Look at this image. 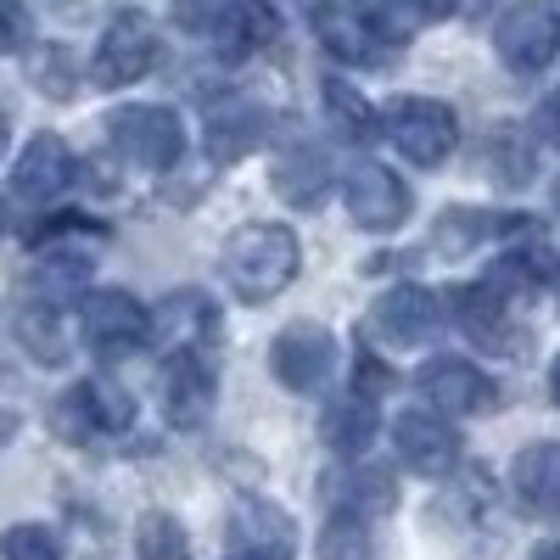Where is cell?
<instances>
[{
  "mask_svg": "<svg viewBox=\"0 0 560 560\" xmlns=\"http://www.w3.org/2000/svg\"><path fill=\"white\" fill-rule=\"evenodd\" d=\"M269 370L287 393H319L337 376V337L325 331L319 319H298L275 337L269 348Z\"/></svg>",
  "mask_w": 560,
  "mask_h": 560,
  "instance_id": "ba28073f",
  "label": "cell"
},
{
  "mask_svg": "<svg viewBox=\"0 0 560 560\" xmlns=\"http://www.w3.org/2000/svg\"><path fill=\"white\" fill-rule=\"evenodd\" d=\"M448 308H454V325L482 353H522L527 348L516 331V314H510V298L499 292V280H488V287H454Z\"/></svg>",
  "mask_w": 560,
  "mask_h": 560,
  "instance_id": "4fadbf2b",
  "label": "cell"
},
{
  "mask_svg": "<svg viewBox=\"0 0 560 560\" xmlns=\"http://www.w3.org/2000/svg\"><path fill=\"white\" fill-rule=\"evenodd\" d=\"M533 560H560V538H555V544H544V549H538Z\"/></svg>",
  "mask_w": 560,
  "mask_h": 560,
  "instance_id": "f35d334b",
  "label": "cell"
},
{
  "mask_svg": "<svg viewBox=\"0 0 560 560\" xmlns=\"http://www.w3.org/2000/svg\"><path fill=\"white\" fill-rule=\"evenodd\" d=\"M555 208H560V185H555Z\"/></svg>",
  "mask_w": 560,
  "mask_h": 560,
  "instance_id": "b9f144b4",
  "label": "cell"
},
{
  "mask_svg": "<svg viewBox=\"0 0 560 560\" xmlns=\"http://www.w3.org/2000/svg\"><path fill=\"white\" fill-rule=\"evenodd\" d=\"M510 488L538 522H560V443H527L510 465Z\"/></svg>",
  "mask_w": 560,
  "mask_h": 560,
  "instance_id": "ffe728a7",
  "label": "cell"
},
{
  "mask_svg": "<svg viewBox=\"0 0 560 560\" xmlns=\"http://www.w3.org/2000/svg\"><path fill=\"white\" fill-rule=\"evenodd\" d=\"M275 191L298 202V208H319L325 191H331V163H325L319 147H292V152H280L275 163Z\"/></svg>",
  "mask_w": 560,
  "mask_h": 560,
  "instance_id": "7402d4cb",
  "label": "cell"
},
{
  "mask_svg": "<svg viewBox=\"0 0 560 560\" xmlns=\"http://www.w3.org/2000/svg\"><path fill=\"white\" fill-rule=\"evenodd\" d=\"M213 325H219V314H213V303H208L202 292H174V298L152 314V331L168 342V353H174V348H197V342H208V337H213Z\"/></svg>",
  "mask_w": 560,
  "mask_h": 560,
  "instance_id": "603a6c76",
  "label": "cell"
},
{
  "mask_svg": "<svg viewBox=\"0 0 560 560\" xmlns=\"http://www.w3.org/2000/svg\"><path fill=\"white\" fill-rule=\"evenodd\" d=\"M28 34H34V23H28V7H23V0H0V57L23 51Z\"/></svg>",
  "mask_w": 560,
  "mask_h": 560,
  "instance_id": "1f68e13d",
  "label": "cell"
},
{
  "mask_svg": "<svg viewBox=\"0 0 560 560\" xmlns=\"http://www.w3.org/2000/svg\"><path fill=\"white\" fill-rule=\"evenodd\" d=\"M420 393L438 415H477V409H493V382L471 359H432L420 364Z\"/></svg>",
  "mask_w": 560,
  "mask_h": 560,
  "instance_id": "ac0fdd59",
  "label": "cell"
},
{
  "mask_svg": "<svg viewBox=\"0 0 560 560\" xmlns=\"http://www.w3.org/2000/svg\"><path fill=\"white\" fill-rule=\"evenodd\" d=\"M370 522L353 516V510H337L319 533V560H370Z\"/></svg>",
  "mask_w": 560,
  "mask_h": 560,
  "instance_id": "4316f807",
  "label": "cell"
},
{
  "mask_svg": "<svg viewBox=\"0 0 560 560\" xmlns=\"http://www.w3.org/2000/svg\"><path fill=\"white\" fill-rule=\"evenodd\" d=\"M152 62H158V23L140 12V7H124V12H113V23L96 39L90 79H96L102 90H124V84L147 79Z\"/></svg>",
  "mask_w": 560,
  "mask_h": 560,
  "instance_id": "5b68a950",
  "label": "cell"
},
{
  "mask_svg": "<svg viewBox=\"0 0 560 560\" xmlns=\"http://www.w3.org/2000/svg\"><path fill=\"white\" fill-rule=\"evenodd\" d=\"M382 129L387 140L420 168H438L454 158L459 147V118L448 102H432V96H398L382 107Z\"/></svg>",
  "mask_w": 560,
  "mask_h": 560,
  "instance_id": "7a4b0ae2",
  "label": "cell"
},
{
  "mask_svg": "<svg viewBox=\"0 0 560 560\" xmlns=\"http://www.w3.org/2000/svg\"><path fill=\"white\" fill-rule=\"evenodd\" d=\"M135 420V398L113 382H73L57 404H51V432L62 443H96V438H118Z\"/></svg>",
  "mask_w": 560,
  "mask_h": 560,
  "instance_id": "8992f818",
  "label": "cell"
},
{
  "mask_svg": "<svg viewBox=\"0 0 560 560\" xmlns=\"http://www.w3.org/2000/svg\"><path fill=\"white\" fill-rule=\"evenodd\" d=\"M454 7H459L465 18H488V12L499 7V0H454Z\"/></svg>",
  "mask_w": 560,
  "mask_h": 560,
  "instance_id": "d590c367",
  "label": "cell"
},
{
  "mask_svg": "<svg viewBox=\"0 0 560 560\" xmlns=\"http://www.w3.org/2000/svg\"><path fill=\"white\" fill-rule=\"evenodd\" d=\"M73 185V152L62 135H34L23 158L12 163V197L28 208H51Z\"/></svg>",
  "mask_w": 560,
  "mask_h": 560,
  "instance_id": "2e32d148",
  "label": "cell"
},
{
  "mask_svg": "<svg viewBox=\"0 0 560 560\" xmlns=\"http://www.w3.org/2000/svg\"><path fill=\"white\" fill-rule=\"evenodd\" d=\"M79 331L90 342V353L102 359H129L152 342V308L140 303L135 292L124 287H107V292H90L79 303Z\"/></svg>",
  "mask_w": 560,
  "mask_h": 560,
  "instance_id": "277c9868",
  "label": "cell"
},
{
  "mask_svg": "<svg viewBox=\"0 0 560 560\" xmlns=\"http://www.w3.org/2000/svg\"><path fill=\"white\" fill-rule=\"evenodd\" d=\"M0 560H62V538L39 522L7 527L0 533Z\"/></svg>",
  "mask_w": 560,
  "mask_h": 560,
  "instance_id": "f546056e",
  "label": "cell"
},
{
  "mask_svg": "<svg viewBox=\"0 0 560 560\" xmlns=\"http://www.w3.org/2000/svg\"><path fill=\"white\" fill-rule=\"evenodd\" d=\"M488 219H477V213H465V208H454L438 230H432V242L443 247V258H459V253H477V242L488 236Z\"/></svg>",
  "mask_w": 560,
  "mask_h": 560,
  "instance_id": "4dcf8cb0",
  "label": "cell"
},
{
  "mask_svg": "<svg viewBox=\"0 0 560 560\" xmlns=\"http://www.w3.org/2000/svg\"><path fill=\"white\" fill-rule=\"evenodd\" d=\"M325 113H331V124H337L348 140H370V135H382V113L370 107L353 84H342L337 73L325 79Z\"/></svg>",
  "mask_w": 560,
  "mask_h": 560,
  "instance_id": "d4e9b609",
  "label": "cell"
},
{
  "mask_svg": "<svg viewBox=\"0 0 560 560\" xmlns=\"http://www.w3.org/2000/svg\"><path fill=\"white\" fill-rule=\"evenodd\" d=\"M319 432H325V448H337L342 459H359L370 443H376V432H382L376 393H364V387H342V398L325 404Z\"/></svg>",
  "mask_w": 560,
  "mask_h": 560,
  "instance_id": "44dd1931",
  "label": "cell"
},
{
  "mask_svg": "<svg viewBox=\"0 0 560 560\" xmlns=\"http://www.w3.org/2000/svg\"><path fill=\"white\" fill-rule=\"evenodd\" d=\"M107 140L118 147V158L140 163V168H174L179 152H185V124L174 107H118L107 113Z\"/></svg>",
  "mask_w": 560,
  "mask_h": 560,
  "instance_id": "52a82bcc",
  "label": "cell"
},
{
  "mask_svg": "<svg viewBox=\"0 0 560 560\" xmlns=\"http://www.w3.org/2000/svg\"><path fill=\"white\" fill-rule=\"evenodd\" d=\"M549 393H555V404H560V359L549 364Z\"/></svg>",
  "mask_w": 560,
  "mask_h": 560,
  "instance_id": "74e56055",
  "label": "cell"
},
{
  "mask_svg": "<svg viewBox=\"0 0 560 560\" xmlns=\"http://www.w3.org/2000/svg\"><path fill=\"white\" fill-rule=\"evenodd\" d=\"M533 129H538V140H544V147H555V152H560V90L538 102V113H533Z\"/></svg>",
  "mask_w": 560,
  "mask_h": 560,
  "instance_id": "836d02e7",
  "label": "cell"
},
{
  "mask_svg": "<svg viewBox=\"0 0 560 560\" xmlns=\"http://www.w3.org/2000/svg\"><path fill=\"white\" fill-rule=\"evenodd\" d=\"M7 224H12V208H7V197H0V236H7Z\"/></svg>",
  "mask_w": 560,
  "mask_h": 560,
  "instance_id": "60d3db41",
  "label": "cell"
},
{
  "mask_svg": "<svg viewBox=\"0 0 560 560\" xmlns=\"http://www.w3.org/2000/svg\"><path fill=\"white\" fill-rule=\"evenodd\" d=\"M342 197H348L353 224L376 230V236H387V230H398L409 219V185L387 163H353L342 174Z\"/></svg>",
  "mask_w": 560,
  "mask_h": 560,
  "instance_id": "7c38bea8",
  "label": "cell"
},
{
  "mask_svg": "<svg viewBox=\"0 0 560 560\" xmlns=\"http://www.w3.org/2000/svg\"><path fill=\"white\" fill-rule=\"evenodd\" d=\"M28 79L45 90V96H57V102H68L73 90H79V79H73V57L62 51V45H39V51L28 57Z\"/></svg>",
  "mask_w": 560,
  "mask_h": 560,
  "instance_id": "f1b7e54d",
  "label": "cell"
},
{
  "mask_svg": "<svg viewBox=\"0 0 560 560\" xmlns=\"http://www.w3.org/2000/svg\"><path fill=\"white\" fill-rule=\"evenodd\" d=\"M18 337L23 348L39 359V364H62L68 348H62V314H57V298H39L18 314Z\"/></svg>",
  "mask_w": 560,
  "mask_h": 560,
  "instance_id": "cb8c5ba5",
  "label": "cell"
},
{
  "mask_svg": "<svg viewBox=\"0 0 560 560\" xmlns=\"http://www.w3.org/2000/svg\"><path fill=\"white\" fill-rule=\"evenodd\" d=\"M393 448H398V459L409 465V471L427 477V482L454 477V465H459V432L438 409H404L393 420Z\"/></svg>",
  "mask_w": 560,
  "mask_h": 560,
  "instance_id": "30bf717a",
  "label": "cell"
},
{
  "mask_svg": "<svg viewBox=\"0 0 560 560\" xmlns=\"http://www.w3.org/2000/svg\"><path fill=\"white\" fill-rule=\"evenodd\" d=\"M493 51L510 73H544L560 57V7L555 0H510L493 23Z\"/></svg>",
  "mask_w": 560,
  "mask_h": 560,
  "instance_id": "3957f363",
  "label": "cell"
},
{
  "mask_svg": "<svg viewBox=\"0 0 560 560\" xmlns=\"http://www.w3.org/2000/svg\"><path fill=\"white\" fill-rule=\"evenodd\" d=\"M208 34L230 62H242V57H258L280 39V18H275L269 0H224V12L213 18Z\"/></svg>",
  "mask_w": 560,
  "mask_h": 560,
  "instance_id": "d6986e66",
  "label": "cell"
},
{
  "mask_svg": "<svg viewBox=\"0 0 560 560\" xmlns=\"http://www.w3.org/2000/svg\"><path fill=\"white\" fill-rule=\"evenodd\" d=\"M415 18H448L454 12V0H409Z\"/></svg>",
  "mask_w": 560,
  "mask_h": 560,
  "instance_id": "e575fe53",
  "label": "cell"
},
{
  "mask_svg": "<svg viewBox=\"0 0 560 560\" xmlns=\"http://www.w3.org/2000/svg\"><path fill=\"white\" fill-rule=\"evenodd\" d=\"M230 560H298V522L269 499L230 510Z\"/></svg>",
  "mask_w": 560,
  "mask_h": 560,
  "instance_id": "5bb4252c",
  "label": "cell"
},
{
  "mask_svg": "<svg viewBox=\"0 0 560 560\" xmlns=\"http://www.w3.org/2000/svg\"><path fill=\"white\" fill-rule=\"evenodd\" d=\"M364 331L382 348H420L438 331V298L427 287H387L376 298V308H370Z\"/></svg>",
  "mask_w": 560,
  "mask_h": 560,
  "instance_id": "9a60e30c",
  "label": "cell"
},
{
  "mask_svg": "<svg viewBox=\"0 0 560 560\" xmlns=\"http://www.w3.org/2000/svg\"><path fill=\"white\" fill-rule=\"evenodd\" d=\"M213 370L197 348H174L163 359V415L174 432H202L213 420Z\"/></svg>",
  "mask_w": 560,
  "mask_h": 560,
  "instance_id": "8fae6325",
  "label": "cell"
},
{
  "mask_svg": "<svg viewBox=\"0 0 560 560\" xmlns=\"http://www.w3.org/2000/svg\"><path fill=\"white\" fill-rule=\"evenodd\" d=\"M7 140H12V113H7V102H0V152H7Z\"/></svg>",
  "mask_w": 560,
  "mask_h": 560,
  "instance_id": "8d00e7d4",
  "label": "cell"
},
{
  "mask_svg": "<svg viewBox=\"0 0 560 560\" xmlns=\"http://www.w3.org/2000/svg\"><path fill=\"white\" fill-rule=\"evenodd\" d=\"M314 28H319V45L331 51L337 62H348V68H382V62H393V51H398V39L370 18V12H359L353 0H337V7H319L314 12Z\"/></svg>",
  "mask_w": 560,
  "mask_h": 560,
  "instance_id": "9c48e42d",
  "label": "cell"
},
{
  "mask_svg": "<svg viewBox=\"0 0 560 560\" xmlns=\"http://www.w3.org/2000/svg\"><path fill=\"white\" fill-rule=\"evenodd\" d=\"M398 504V488L387 471H353L348 488H342V510H353V516H387V510Z\"/></svg>",
  "mask_w": 560,
  "mask_h": 560,
  "instance_id": "83f0119b",
  "label": "cell"
},
{
  "mask_svg": "<svg viewBox=\"0 0 560 560\" xmlns=\"http://www.w3.org/2000/svg\"><path fill=\"white\" fill-rule=\"evenodd\" d=\"M135 560H197L185 527L168 516V510H147L135 527Z\"/></svg>",
  "mask_w": 560,
  "mask_h": 560,
  "instance_id": "484cf974",
  "label": "cell"
},
{
  "mask_svg": "<svg viewBox=\"0 0 560 560\" xmlns=\"http://www.w3.org/2000/svg\"><path fill=\"white\" fill-rule=\"evenodd\" d=\"M219 12H224V0H174V23L185 34H208Z\"/></svg>",
  "mask_w": 560,
  "mask_h": 560,
  "instance_id": "d6a6232c",
  "label": "cell"
},
{
  "mask_svg": "<svg viewBox=\"0 0 560 560\" xmlns=\"http://www.w3.org/2000/svg\"><path fill=\"white\" fill-rule=\"evenodd\" d=\"M549 287H555V308H560V258H555V269H549Z\"/></svg>",
  "mask_w": 560,
  "mask_h": 560,
  "instance_id": "ab89813d",
  "label": "cell"
},
{
  "mask_svg": "<svg viewBox=\"0 0 560 560\" xmlns=\"http://www.w3.org/2000/svg\"><path fill=\"white\" fill-rule=\"evenodd\" d=\"M269 135V113L247 96H219L208 102V118H202V147L213 163H236L247 158L258 140Z\"/></svg>",
  "mask_w": 560,
  "mask_h": 560,
  "instance_id": "e0dca14e",
  "label": "cell"
},
{
  "mask_svg": "<svg viewBox=\"0 0 560 560\" xmlns=\"http://www.w3.org/2000/svg\"><path fill=\"white\" fill-rule=\"evenodd\" d=\"M298 264H303V247H298V230H287V224H242L219 253L224 287L242 303L280 298L298 280Z\"/></svg>",
  "mask_w": 560,
  "mask_h": 560,
  "instance_id": "6da1fadb",
  "label": "cell"
}]
</instances>
